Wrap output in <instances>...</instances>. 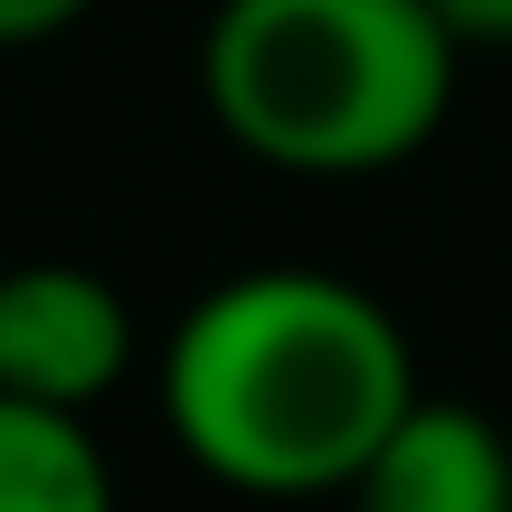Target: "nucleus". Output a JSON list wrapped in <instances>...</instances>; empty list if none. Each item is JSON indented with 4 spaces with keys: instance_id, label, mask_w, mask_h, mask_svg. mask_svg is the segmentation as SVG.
Wrapping results in <instances>:
<instances>
[{
    "instance_id": "f257e3e1",
    "label": "nucleus",
    "mask_w": 512,
    "mask_h": 512,
    "mask_svg": "<svg viewBox=\"0 0 512 512\" xmlns=\"http://www.w3.org/2000/svg\"><path fill=\"white\" fill-rule=\"evenodd\" d=\"M418 389L380 294L323 266H247L181 313L162 351V418L200 475L238 494H332L370 465Z\"/></svg>"
},
{
    "instance_id": "f03ea898",
    "label": "nucleus",
    "mask_w": 512,
    "mask_h": 512,
    "mask_svg": "<svg viewBox=\"0 0 512 512\" xmlns=\"http://www.w3.org/2000/svg\"><path fill=\"white\" fill-rule=\"evenodd\" d=\"M456 57L427 0H219L200 95L247 162L361 181L437 143Z\"/></svg>"
},
{
    "instance_id": "7ed1b4c3",
    "label": "nucleus",
    "mask_w": 512,
    "mask_h": 512,
    "mask_svg": "<svg viewBox=\"0 0 512 512\" xmlns=\"http://www.w3.org/2000/svg\"><path fill=\"white\" fill-rule=\"evenodd\" d=\"M133 370V313L95 266L38 256L0 266V389L48 408H95Z\"/></svg>"
},
{
    "instance_id": "20e7f679",
    "label": "nucleus",
    "mask_w": 512,
    "mask_h": 512,
    "mask_svg": "<svg viewBox=\"0 0 512 512\" xmlns=\"http://www.w3.org/2000/svg\"><path fill=\"white\" fill-rule=\"evenodd\" d=\"M351 494L370 512H512V437L465 399L408 389V408L370 446Z\"/></svg>"
},
{
    "instance_id": "39448f33",
    "label": "nucleus",
    "mask_w": 512,
    "mask_h": 512,
    "mask_svg": "<svg viewBox=\"0 0 512 512\" xmlns=\"http://www.w3.org/2000/svg\"><path fill=\"white\" fill-rule=\"evenodd\" d=\"M114 475L86 437V408L0 389V512H105Z\"/></svg>"
},
{
    "instance_id": "423d86ee",
    "label": "nucleus",
    "mask_w": 512,
    "mask_h": 512,
    "mask_svg": "<svg viewBox=\"0 0 512 512\" xmlns=\"http://www.w3.org/2000/svg\"><path fill=\"white\" fill-rule=\"evenodd\" d=\"M456 48H512V0H427Z\"/></svg>"
},
{
    "instance_id": "0eeeda50",
    "label": "nucleus",
    "mask_w": 512,
    "mask_h": 512,
    "mask_svg": "<svg viewBox=\"0 0 512 512\" xmlns=\"http://www.w3.org/2000/svg\"><path fill=\"white\" fill-rule=\"evenodd\" d=\"M95 0H0V48H29V38H57L76 29Z\"/></svg>"
}]
</instances>
